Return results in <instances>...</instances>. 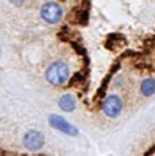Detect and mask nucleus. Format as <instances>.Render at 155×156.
Segmentation results:
<instances>
[{
    "instance_id": "f03ea898",
    "label": "nucleus",
    "mask_w": 155,
    "mask_h": 156,
    "mask_svg": "<svg viewBox=\"0 0 155 156\" xmlns=\"http://www.w3.org/2000/svg\"><path fill=\"white\" fill-rule=\"evenodd\" d=\"M122 106H124V102H122L121 96L117 94H110L101 102V111L108 118H117L122 112Z\"/></svg>"
},
{
    "instance_id": "7ed1b4c3",
    "label": "nucleus",
    "mask_w": 155,
    "mask_h": 156,
    "mask_svg": "<svg viewBox=\"0 0 155 156\" xmlns=\"http://www.w3.org/2000/svg\"><path fill=\"white\" fill-rule=\"evenodd\" d=\"M40 16L47 24H57L63 17V9L56 2H47L41 6Z\"/></svg>"
},
{
    "instance_id": "6e6552de",
    "label": "nucleus",
    "mask_w": 155,
    "mask_h": 156,
    "mask_svg": "<svg viewBox=\"0 0 155 156\" xmlns=\"http://www.w3.org/2000/svg\"><path fill=\"white\" fill-rule=\"evenodd\" d=\"M10 2H12L13 5H16V6H21L24 2H26V0H10Z\"/></svg>"
},
{
    "instance_id": "1a4fd4ad",
    "label": "nucleus",
    "mask_w": 155,
    "mask_h": 156,
    "mask_svg": "<svg viewBox=\"0 0 155 156\" xmlns=\"http://www.w3.org/2000/svg\"><path fill=\"white\" fill-rule=\"evenodd\" d=\"M0 55H2V48H0Z\"/></svg>"
},
{
    "instance_id": "f257e3e1",
    "label": "nucleus",
    "mask_w": 155,
    "mask_h": 156,
    "mask_svg": "<svg viewBox=\"0 0 155 156\" xmlns=\"http://www.w3.org/2000/svg\"><path fill=\"white\" fill-rule=\"evenodd\" d=\"M68 78H70V67L63 61H56L46 70V80L54 87L64 85L68 81Z\"/></svg>"
},
{
    "instance_id": "20e7f679",
    "label": "nucleus",
    "mask_w": 155,
    "mask_h": 156,
    "mask_svg": "<svg viewBox=\"0 0 155 156\" xmlns=\"http://www.w3.org/2000/svg\"><path fill=\"white\" fill-rule=\"evenodd\" d=\"M46 143V139H44V135H43L40 131H36V129H30L24 133L23 136V145L24 148L30 152H37L40 149H43Z\"/></svg>"
},
{
    "instance_id": "39448f33",
    "label": "nucleus",
    "mask_w": 155,
    "mask_h": 156,
    "mask_svg": "<svg viewBox=\"0 0 155 156\" xmlns=\"http://www.w3.org/2000/svg\"><path fill=\"white\" fill-rule=\"evenodd\" d=\"M48 122L54 129L60 131L61 133H66V135H70V136H78L80 135V131L78 128H75L73 124H70L66 118H63L60 115H50L48 116Z\"/></svg>"
},
{
    "instance_id": "423d86ee",
    "label": "nucleus",
    "mask_w": 155,
    "mask_h": 156,
    "mask_svg": "<svg viewBox=\"0 0 155 156\" xmlns=\"http://www.w3.org/2000/svg\"><path fill=\"white\" fill-rule=\"evenodd\" d=\"M58 106H60L64 112H71V111H74L75 106H77V98H75L73 94H64V95L58 99Z\"/></svg>"
},
{
    "instance_id": "0eeeda50",
    "label": "nucleus",
    "mask_w": 155,
    "mask_h": 156,
    "mask_svg": "<svg viewBox=\"0 0 155 156\" xmlns=\"http://www.w3.org/2000/svg\"><path fill=\"white\" fill-rule=\"evenodd\" d=\"M140 91L144 96H151L155 94V80L154 78H145L140 85Z\"/></svg>"
}]
</instances>
